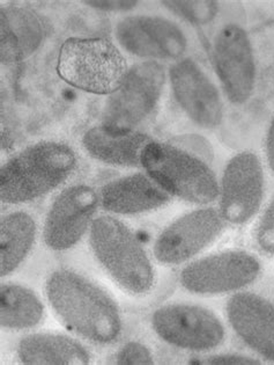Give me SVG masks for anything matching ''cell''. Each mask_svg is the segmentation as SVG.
I'll return each instance as SVG.
<instances>
[{
  "label": "cell",
  "mask_w": 274,
  "mask_h": 365,
  "mask_svg": "<svg viewBox=\"0 0 274 365\" xmlns=\"http://www.w3.org/2000/svg\"><path fill=\"white\" fill-rule=\"evenodd\" d=\"M46 297L57 318L83 340L107 346L120 339L123 320L117 303L79 272L53 270L46 281Z\"/></svg>",
  "instance_id": "6da1fadb"
},
{
  "label": "cell",
  "mask_w": 274,
  "mask_h": 365,
  "mask_svg": "<svg viewBox=\"0 0 274 365\" xmlns=\"http://www.w3.org/2000/svg\"><path fill=\"white\" fill-rule=\"evenodd\" d=\"M77 165V155L68 144L55 140L31 144L1 166V201L9 205L35 201L68 181Z\"/></svg>",
  "instance_id": "7a4b0ae2"
},
{
  "label": "cell",
  "mask_w": 274,
  "mask_h": 365,
  "mask_svg": "<svg viewBox=\"0 0 274 365\" xmlns=\"http://www.w3.org/2000/svg\"><path fill=\"white\" fill-rule=\"evenodd\" d=\"M90 250L120 290L144 296L154 287L155 272L145 248L129 226L116 217H96L90 230Z\"/></svg>",
  "instance_id": "3957f363"
},
{
  "label": "cell",
  "mask_w": 274,
  "mask_h": 365,
  "mask_svg": "<svg viewBox=\"0 0 274 365\" xmlns=\"http://www.w3.org/2000/svg\"><path fill=\"white\" fill-rule=\"evenodd\" d=\"M142 168L172 197L199 205L219 197V182L210 165L179 146L152 140L142 150Z\"/></svg>",
  "instance_id": "277c9868"
},
{
  "label": "cell",
  "mask_w": 274,
  "mask_h": 365,
  "mask_svg": "<svg viewBox=\"0 0 274 365\" xmlns=\"http://www.w3.org/2000/svg\"><path fill=\"white\" fill-rule=\"evenodd\" d=\"M127 72V59L108 38H68L59 50V77L87 93L110 96Z\"/></svg>",
  "instance_id": "5b68a950"
},
{
  "label": "cell",
  "mask_w": 274,
  "mask_h": 365,
  "mask_svg": "<svg viewBox=\"0 0 274 365\" xmlns=\"http://www.w3.org/2000/svg\"><path fill=\"white\" fill-rule=\"evenodd\" d=\"M164 83L166 70L157 61H145L129 68L123 83L107 100L102 127L111 133L137 131L157 108Z\"/></svg>",
  "instance_id": "8992f818"
},
{
  "label": "cell",
  "mask_w": 274,
  "mask_h": 365,
  "mask_svg": "<svg viewBox=\"0 0 274 365\" xmlns=\"http://www.w3.org/2000/svg\"><path fill=\"white\" fill-rule=\"evenodd\" d=\"M155 334L169 346L188 351H210L223 344L225 326L205 307L194 304H168L151 318Z\"/></svg>",
  "instance_id": "52a82bcc"
},
{
  "label": "cell",
  "mask_w": 274,
  "mask_h": 365,
  "mask_svg": "<svg viewBox=\"0 0 274 365\" xmlns=\"http://www.w3.org/2000/svg\"><path fill=\"white\" fill-rule=\"evenodd\" d=\"M260 272V262L253 254L227 251L188 263L179 274V282L191 294L216 296L247 288Z\"/></svg>",
  "instance_id": "ba28073f"
},
{
  "label": "cell",
  "mask_w": 274,
  "mask_h": 365,
  "mask_svg": "<svg viewBox=\"0 0 274 365\" xmlns=\"http://www.w3.org/2000/svg\"><path fill=\"white\" fill-rule=\"evenodd\" d=\"M213 64L229 103L244 105L256 87L257 68L253 43L236 24L225 25L213 42Z\"/></svg>",
  "instance_id": "9c48e42d"
},
{
  "label": "cell",
  "mask_w": 274,
  "mask_h": 365,
  "mask_svg": "<svg viewBox=\"0 0 274 365\" xmlns=\"http://www.w3.org/2000/svg\"><path fill=\"white\" fill-rule=\"evenodd\" d=\"M265 175L262 161L253 152H240L229 159L219 183V211L226 223L243 225L262 207Z\"/></svg>",
  "instance_id": "30bf717a"
},
{
  "label": "cell",
  "mask_w": 274,
  "mask_h": 365,
  "mask_svg": "<svg viewBox=\"0 0 274 365\" xmlns=\"http://www.w3.org/2000/svg\"><path fill=\"white\" fill-rule=\"evenodd\" d=\"M226 220L214 207H198L174 220L157 235L153 246L155 260L177 266L194 259L221 235Z\"/></svg>",
  "instance_id": "8fae6325"
},
{
  "label": "cell",
  "mask_w": 274,
  "mask_h": 365,
  "mask_svg": "<svg viewBox=\"0 0 274 365\" xmlns=\"http://www.w3.org/2000/svg\"><path fill=\"white\" fill-rule=\"evenodd\" d=\"M99 205V194L88 185H73L59 192L44 220L46 246L56 252L74 247L90 230Z\"/></svg>",
  "instance_id": "7c38bea8"
},
{
  "label": "cell",
  "mask_w": 274,
  "mask_h": 365,
  "mask_svg": "<svg viewBox=\"0 0 274 365\" xmlns=\"http://www.w3.org/2000/svg\"><path fill=\"white\" fill-rule=\"evenodd\" d=\"M120 47L133 56L147 61H179L188 38L172 20L155 16H127L116 26Z\"/></svg>",
  "instance_id": "4fadbf2b"
},
{
  "label": "cell",
  "mask_w": 274,
  "mask_h": 365,
  "mask_svg": "<svg viewBox=\"0 0 274 365\" xmlns=\"http://www.w3.org/2000/svg\"><path fill=\"white\" fill-rule=\"evenodd\" d=\"M170 87L176 103L190 121L203 129H216L223 120V103L216 85L191 58L170 66Z\"/></svg>",
  "instance_id": "5bb4252c"
},
{
  "label": "cell",
  "mask_w": 274,
  "mask_h": 365,
  "mask_svg": "<svg viewBox=\"0 0 274 365\" xmlns=\"http://www.w3.org/2000/svg\"><path fill=\"white\" fill-rule=\"evenodd\" d=\"M233 331L263 359L274 362V303L263 296L242 291L226 307Z\"/></svg>",
  "instance_id": "9a60e30c"
},
{
  "label": "cell",
  "mask_w": 274,
  "mask_h": 365,
  "mask_svg": "<svg viewBox=\"0 0 274 365\" xmlns=\"http://www.w3.org/2000/svg\"><path fill=\"white\" fill-rule=\"evenodd\" d=\"M102 209L115 215H138L157 210L172 196L148 174L133 173L105 183L99 192Z\"/></svg>",
  "instance_id": "2e32d148"
},
{
  "label": "cell",
  "mask_w": 274,
  "mask_h": 365,
  "mask_svg": "<svg viewBox=\"0 0 274 365\" xmlns=\"http://www.w3.org/2000/svg\"><path fill=\"white\" fill-rule=\"evenodd\" d=\"M18 359L27 365H87L92 355L81 342L58 333H33L19 341Z\"/></svg>",
  "instance_id": "e0dca14e"
},
{
  "label": "cell",
  "mask_w": 274,
  "mask_h": 365,
  "mask_svg": "<svg viewBox=\"0 0 274 365\" xmlns=\"http://www.w3.org/2000/svg\"><path fill=\"white\" fill-rule=\"evenodd\" d=\"M145 133L133 131L127 133H111L100 125L90 128L83 136L85 151L103 164L117 168L142 166V150L152 142Z\"/></svg>",
  "instance_id": "ac0fdd59"
},
{
  "label": "cell",
  "mask_w": 274,
  "mask_h": 365,
  "mask_svg": "<svg viewBox=\"0 0 274 365\" xmlns=\"http://www.w3.org/2000/svg\"><path fill=\"white\" fill-rule=\"evenodd\" d=\"M1 61L20 62L38 49L44 38L40 18L22 6L1 7Z\"/></svg>",
  "instance_id": "d6986e66"
},
{
  "label": "cell",
  "mask_w": 274,
  "mask_h": 365,
  "mask_svg": "<svg viewBox=\"0 0 274 365\" xmlns=\"http://www.w3.org/2000/svg\"><path fill=\"white\" fill-rule=\"evenodd\" d=\"M37 226L25 211H13L0 220V275H11L34 247Z\"/></svg>",
  "instance_id": "ffe728a7"
},
{
  "label": "cell",
  "mask_w": 274,
  "mask_h": 365,
  "mask_svg": "<svg viewBox=\"0 0 274 365\" xmlns=\"http://www.w3.org/2000/svg\"><path fill=\"white\" fill-rule=\"evenodd\" d=\"M43 303L36 292L18 283L0 287V325L9 331H27L44 319Z\"/></svg>",
  "instance_id": "44dd1931"
},
{
  "label": "cell",
  "mask_w": 274,
  "mask_h": 365,
  "mask_svg": "<svg viewBox=\"0 0 274 365\" xmlns=\"http://www.w3.org/2000/svg\"><path fill=\"white\" fill-rule=\"evenodd\" d=\"M167 10L174 13L179 18L192 22L196 25H206L212 21L218 14L219 7L216 1L201 0V1H181V0H169L162 1Z\"/></svg>",
  "instance_id": "7402d4cb"
},
{
  "label": "cell",
  "mask_w": 274,
  "mask_h": 365,
  "mask_svg": "<svg viewBox=\"0 0 274 365\" xmlns=\"http://www.w3.org/2000/svg\"><path fill=\"white\" fill-rule=\"evenodd\" d=\"M116 363L120 365L154 364V356L151 349L138 341H130L116 354Z\"/></svg>",
  "instance_id": "603a6c76"
},
{
  "label": "cell",
  "mask_w": 274,
  "mask_h": 365,
  "mask_svg": "<svg viewBox=\"0 0 274 365\" xmlns=\"http://www.w3.org/2000/svg\"><path fill=\"white\" fill-rule=\"evenodd\" d=\"M256 242L263 253L274 255V196L259 220Z\"/></svg>",
  "instance_id": "cb8c5ba5"
},
{
  "label": "cell",
  "mask_w": 274,
  "mask_h": 365,
  "mask_svg": "<svg viewBox=\"0 0 274 365\" xmlns=\"http://www.w3.org/2000/svg\"><path fill=\"white\" fill-rule=\"evenodd\" d=\"M192 364L203 365H255L260 364L258 359L241 355V354H214L205 356L197 361H192Z\"/></svg>",
  "instance_id": "d4e9b609"
},
{
  "label": "cell",
  "mask_w": 274,
  "mask_h": 365,
  "mask_svg": "<svg viewBox=\"0 0 274 365\" xmlns=\"http://www.w3.org/2000/svg\"><path fill=\"white\" fill-rule=\"evenodd\" d=\"M87 6L105 12H127L136 9L138 1L135 0H90L85 1Z\"/></svg>",
  "instance_id": "484cf974"
},
{
  "label": "cell",
  "mask_w": 274,
  "mask_h": 365,
  "mask_svg": "<svg viewBox=\"0 0 274 365\" xmlns=\"http://www.w3.org/2000/svg\"><path fill=\"white\" fill-rule=\"evenodd\" d=\"M265 153L268 168L274 173V115L266 133Z\"/></svg>",
  "instance_id": "4316f807"
}]
</instances>
